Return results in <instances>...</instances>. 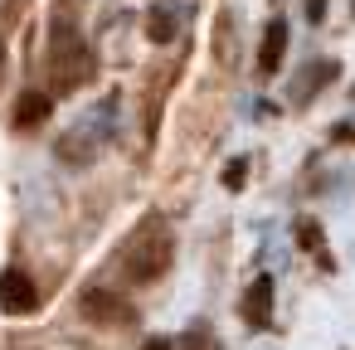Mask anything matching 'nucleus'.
I'll return each instance as SVG.
<instances>
[{
	"label": "nucleus",
	"mask_w": 355,
	"mask_h": 350,
	"mask_svg": "<svg viewBox=\"0 0 355 350\" xmlns=\"http://www.w3.org/2000/svg\"><path fill=\"white\" fill-rule=\"evenodd\" d=\"M49 112H54V98H49V93H40V88H30V93L15 103V127H40Z\"/></svg>",
	"instance_id": "nucleus-7"
},
{
	"label": "nucleus",
	"mask_w": 355,
	"mask_h": 350,
	"mask_svg": "<svg viewBox=\"0 0 355 350\" xmlns=\"http://www.w3.org/2000/svg\"><path fill=\"white\" fill-rule=\"evenodd\" d=\"M35 306H40V287H35L30 272H20V268L0 272V311L6 316H30Z\"/></svg>",
	"instance_id": "nucleus-3"
},
{
	"label": "nucleus",
	"mask_w": 355,
	"mask_h": 350,
	"mask_svg": "<svg viewBox=\"0 0 355 350\" xmlns=\"http://www.w3.org/2000/svg\"><path fill=\"white\" fill-rule=\"evenodd\" d=\"M185 350H205V335H200V331H190V335H185Z\"/></svg>",
	"instance_id": "nucleus-11"
},
{
	"label": "nucleus",
	"mask_w": 355,
	"mask_h": 350,
	"mask_svg": "<svg viewBox=\"0 0 355 350\" xmlns=\"http://www.w3.org/2000/svg\"><path fill=\"white\" fill-rule=\"evenodd\" d=\"M83 311H88L93 321H103V326H132V321H137V311H132L117 292H107V287L83 292Z\"/></svg>",
	"instance_id": "nucleus-4"
},
{
	"label": "nucleus",
	"mask_w": 355,
	"mask_h": 350,
	"mask_svg": "<svg viewBox=\"0 0 355 350\" xmlns=\"http://www.w3.org/2000/svg\"><path fill=\"white\" fill-rule=\"evenodd\" d=\"M141 350H175V345H171V340H161V335H156V340H146V345H141Z\"/></svg>",
	"instance_id": "nucleus-12"
},
{
	"label": "nucleus",
	"mask_w": 355,
	"mask_h": 350,
	"mask_svg": "<svg viewBox=\"0 0 355 350\" xmlns=\"http://www.w3.org/2000/svg\"><path fill=\"white\" fill-rule=\"evenodd\" d=\"M146 35H151L156 44H171V35H175V10L166 6V0H161V6H151V20H146Z\"/></svg>",
	"instance_id": "nucleus-8"
},
{
	"label": "nucleus",
	"mask_w": 355,
	"mask_h": 350,
	"mask_svg": "<svg viewBox=\"0 0 355 350\" xmlns=\"http://www.w3.org/2000/svg\"><path fill=\"white\" fill-rule=\"evenodd\" d=\"M0 69H6V44H0Z\"/></svg>",
	"instance_id": "nucleus-13"
},
{
	"label": "nucleus",
	"mask_w": 355,
	"mask_h": 350,
	"mask_svg": "<svg viewBox=\"0 0 355 350\" xmlns=\"http://www.w3.org/2000/svg\"><path fill=\"white\" fill-rule=\"evenodd\" d=\"M282 54H287V20H272L263 30V54H258V69L263 73H277L282 69Z\"/></svg>",
	"instance_id": "nucleus-6"
},
{
	"label": "nucleus",
	"mask_w": 355,
	"mask_h": 350,
	"mask_svg": "<svg viewBox=\"0 0 355 350\" xmlns=\"http://www.w3.org/2000/svg\"><path fill=\"white\" fill-rule=\"evenodd\" d=\"M243 321L253 331L272 326V277H253L248 292H243Z\"/></svg>",
	"instance_id": "nucleus-5"
},
{
	"label": "nucleus",
	"mask_w": 355,
	"mask_h": 350,
	"mask_svg": "<svg viewBox=\"0 0 355 350\" xmlns=\"http://www.w3.org/2000/svg\"><path fill=\"white\" fill-rule=\"evenodd\" d=\"M49 78L59 88H78L93 78V54L69 20H54V30H49Z\"/></svg>",
	"instance_id": "nucleus-2"
},
{
	"label": "nucleus",
	"mask_w": 355,
	"mask_h": 350,
	"mask_svg": "<svg viewBox=\"0 0 355 350\" xmlns=\"http://www.w3.org/2000/svg\"><path fill=\"white\" fill-rule=\"evenodd\" d=\"M243 170H248V161H234V166L224 170V185H229V190H243Z\"/></svg>",
	"instance_id": "nucleus-10"
},
{
	"label": "nucleus",
	"mask_w": 355,
	"mask_h": 350,
	"mask_svg": "<svg viewBox=\"0 0 355 350\" xmlns=\"http://www.w3.org/2000/svg\"><path fill=\"white\" fill-rule=\"evenodd\" d=\"M297 238H302V248H306V253H316V258H326V243H321V229H316L311 219H302V224H297Z\"/></svg>",
	"instance_id": "nucleus-9"
},
{
	"label": "nucleus",
	"mask_w": 355,
	"mask_h": 350,
	"mask_svg": "<svg viewBox=\"0 0 355 350\" xmlns=\"http://www.w3.org/2000/svg\"><path fill=\"white\" fill-rule=\"evenodd\" d=\"M171 253H175L171 229H166L161 219H146L141 234H137V238L127 243V253H122V272H127L132 282H156V277L171 268Z\"/></svg>",
	"instance_id": "nucleus-1"
}]
</instances>
